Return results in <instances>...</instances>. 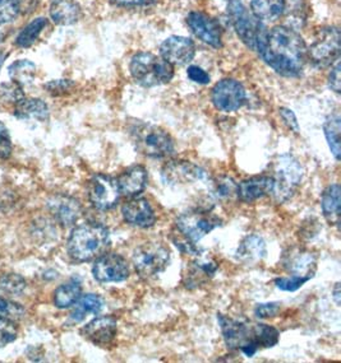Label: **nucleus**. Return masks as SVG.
<instances>
[{
	"label": "nucleus",
	"instance_id": "45",
	"mask_svg": "<svg viewBox=\"0 0 341 363\" xmlns=\"http://www.w3.org/2000/svg\"><path fill=\"white\" fill-rule=\"evenodd\" d=\"M280 115L285 121V124L291 128L293 132L299 133V124H298L297 116L289 108L281 107L280 108Z\"/></svg>",
	"mask_w": 341,
	"mask_h": 363
},
{
	"label": "nucleus",
	"instance_id": "25",
	"mask_svg": "<svg viewBox=\"0 0 341 363\" xmlns=\"http://www.w3.org/2000/svg\"><path fill=\"white\" fill-rule=\"evenodd\" d=\"M266 254L267 249L265 240L259 235H248L247 238H243L237 251L238 259L246 263L259 262L265 257Z\"/></svg>",
	"mask_w": 341,
	"mask_h": 363
},
{
	"label": "nucleus",
	"instance_id": "32",
	"mask_svg": "<svg viewBox=\"0 0 341 363\" xmlns=\"http://www.w3.org/2000/svg\"><path fill=\"white\" fill-rule=\"evenodd\" d=\"M46 25H48V19H33L31 23H28L22 31L19 32L18 36L16 38V45L18 48H30L38 40Z\"/></svg>",
	"mask_w": 341,
	"mask_h": 363
},
{
	"label": "nucleus",
	"instance_id": "5",
	"mask_svg": "<svg viewBox=\"0 0 341 363\" xmlns=\"http://www.w3.org/2000/svg\"><path fill=\"white\" fill-rule=\"evenodd\" d=\"M129 72L133 79L142 87L166 84L174 77V67L151 52L136 54L129 64Z\"/></svg>",
	"mask_w": 341,
	"mask_h": 363
},
{
	"label": "nucleus",
	"instance_id": "21",
	"mask_svg": "<svg viewBox=\"0 0 341 363\" xmlns=\"http://www.w3.org/2000/svg\"><path fill=\"white\" fill-rule=\"evenodd\" d=\"M219 269L217 264L214 260H195L187 267L183 276V284L185 289H195L202 287L211 281L216 272Z\"/></svg>",
	"mask_w": 341,
	"mask_h": 363
},
{
	"label": "nucleus",
	"instance_id": "34",
	"mask_svg": "<svg viewBox=\"0 0 341 363\" xmlns=\"http://www.w3.org/2000/svg\"><path fill=\"white\" fill-rule=\"evenodd\" d=\"M25 99L22 86L17 82H9V83H3L0 86V101L4 104L16 106L19 101Z\"/></svg>",
	"mask_w": 341,
	"mask_h": 363
},
{
	"label": "nucleus",
	"instance_id": "10",
	"mask_svg": "<svg viewBox=\"0 0 341 363\" xmlns=\"http://www.w3.org/2000/svg\"><path fill=\"white\" fill-rule=\"evenodd\" d=\"M178 231L190 242L196 244L202 240L210 232L214 231L222 225V219L210 213L207 209L190 211L187 213L180 214L177 218Z\"/></svg>",
	"mask_w": 341,
	"mask_h": 363
},
{
	"label": "nucleus",
	"instance_id": "18",
	"mask_svg": "<svg viewBox=\"0 0 341 363\" xmlns=\"http://www.w3.org/2000/svg\"><path fill=\"white\" fill-rule=\"evenodd\" d=\"M48 209L58 223L64 227L75 225L82 213V207L80 201L72 196L63 194L51 196L48 201Z\"/></svg>",
	"mask_w": 341,
	"mask_h": 363
},
{
	"label": "nucleus",
	"instance_id": "16",
	"mask_svg": "<svg viewBox=\"0 0 341 363\" xmlns=\"http://www.w3.org/2000/svg\"><path fill=\"white\" fill-rule=\"evenodd\" d=\"M283 265L291 277H299L310 281L316 273L317 255L313 251L307 249L293 247L285 252Z\"/></svg>",
	"mask_w": 341,
	"mask_h": 363
},
{
	"label": "nucleus",
	"instance_id": "11",
	"mask_svg": "<svg viewBox=\"0 0 341 363\" xmlns=\"http://www.w3.org/2000/svg\"><path fill=\"white\" fill-rule=\"evenodd\" d=\"M89 199L94 207L100 211L113 209L119 201L118 182L112 176L97 174L92 176L87 185Z\"/></svg>",
	"mask_w": 341,
	"mask_h": 363
},
{
	"label": "nucleus",
	"instance_id": "29",
	"mask_svg": "<svg viewBox=\"0 0 341 363\" xmlns=\"http://www.w3.org/2000/svg\"><path fill=\"white\" fill-rule=\"evenodd\" d=\"M73 306L75 308L70 313V321L77 324L86 319V316L90 313L96 315L100 313L102 308V300L97 294H85L78 298Z\"/></svg>",
	"mask_w": 341,
	"mask_h": 363
},
{
	"label": "nucleus",
	"instance_id": "43",
	"mask_svg": "<svg viewBox=\"0 0 341 363\" xmlns=\"http://www.w3.org/2000/svg\"><path fill=\"white\" fill-rule=\"evenodd\" d=\"M235 191H237V185L230 177L224 176L222 179H219V182L216 184V193L220 198L232 196L235 194Z\"/></svg>",
	"mask_w": 341,
	"mask_h": 363
},
{
	"label": "nucleus",
	"instance_id": "37",
	"mask_svg": "<svg viewBox=\"0 0 341 363\" xmlns=\"http://www.w3.org/2000/svg\"><path fill=\"white\" fill-rule=\"evenodd\" d=\"M18 335V329L13 320L0 316V348L11 345Z\"/></svg>",
	"mask_w": 341,
	"mask_h": 363
},
{
	"label": "nucleus",
	"instance_id": "46",
	"mask_svg": "<svg viewBox=\"0 0 341 363\" xmlns=\"http://www.w3.org/2000/svg\"><path fill=\"white\" fill-rule=\"evenodd\" d=\"M158 0H112L114 6L123 8H137V6H148L155 4Z\"/></svg>",
	"mask_w": 341,
	"mask_h": 363
},
{
	"label": "nucleus",
	"instance_id": "44",
	"mask_svg": "<svg viewBox=\"0 0 341 363\" xmlns=\"http://www.w3.org/2000/svg\"><path fill=\"white\" fill-rule=\"evenodd\" d=\"M187 75L190 81L198 83V84H207L210 83V75L200 67L197 65H190L187 70Z\"/></svg>",
	"mask_w": 341,
	"mask_h": 363
},
{
	"label": "nucleus",
	"instance_id": "47",
	"mask_svg": "<svg viewBox=\"0 0 341 363\" xmlns=\"http://www.w3.org/2000/svg\"><path fill=\"white\" fill-rule=\"evenodd\" d=\"M329 86L335 94H340V63L336 62L335 67L329 75Z\"/></svg>",
	"mask_w": 341,
	"mask_h": 363
},
{
	"label": "nucleus",
	"instance_id": "26",
	"mask_svg": "<svg viewBox=\"0 0 341 363\" xmlns=\"http://www.w3.org/2000/svg\"><path fill=\"white\" fill-rule=\"evenodd\" d=\"M341 189L339 184H332L323 191L321 199L323 216L331 225H339L340 223Z\"/></svg>",
	"mask_w": 341,
	"mask_h": 363
},
{
	"label": "nucleus",
	"instance_id": "49",
	"mask_svg": "<svg viewBox=\"0 0 341 363\" xmlns=\"http://www.w3.org/2000/svg\"><path fill=\"white\" fill-rule=\"evenodd\" d=\"M334 300L336 305L340 306V283H336L335 289H334Z\"/></svg>",
	"mask_w": 341,
	"mask_h": 363
},
{
	"label": "nucleus",
	"instance_id": "13",
	"mask_svg": "<svg viewBox=\"0 0 341 363\" xmlns=\"http://www.w3.org/2000/svg\"><path fill=\"white\" fill-rule=\"evenodd\" d=\"M92 274L97 282L118 283L129 277V268L124 257L119 254H104L96 259Z\"/></svg>",
	"mask_w": 341,
	"mask_h": 363
},
{
	"label": "nucleus",
	"instance_id": "7",
	"mask_svg": "<svg viewBox=\"0 0 341 363\" xmlns=\"http://www.w3.org/2000/svg\"><path fill=\"white\" fill-rule=\"evenodd\" d=\"M134 269L142 278H151L164 272L170 262V251L163 244L146 242L133 252Z\"/></svg>",
	"mask_w": 341,
	"mask_h": 363
},
{
	"label": "nucleus",
	"instance_id": "33",
	"mask_svg": "<svg viewBox=\"0 0 341 363\" xmlns=\"http://www.w3.org/2000/svg\"><path fill=\"white\" fill-rule=\"evenodd\" d=\"M36 73L35 64L28 60H17L9 67V75L12 77L13 81L17 82L21 86L23 83H28L33 79Z\"/></svg>",
	"mask_w": 341,
	"mask_h": 363
},
{
	"label": "nucleus",
	"instance_id": "31",
	"mask_svg": "<svg viewBox=\"0 0 341 363\" xmlns=\"http://www.w3.org/2000/svg\"><path fill=\"white\" fill-rule=\"evenodd\" d=\"M323 132H325V137L328 139L332 156L335 157L336 161H339L340 160L341 132V119L339 113L330 115L323 124Z\"/></svg>",
	"mask_w": 341,
	"mask_h": 363
},
{
	"label": "nucleus",
	"instance_id": "41",
	"mask_svg": "<svg viewBox=\"0 0 341 363\" xmlns=\"http://www.w3.org/2000/svg\"><path fill=\"white\" fill-rule=\"evenodd\" d=\"M280 311V303L278 302H269V303H259L254 308V315L259 319H270L275 318Z\"/></svg>",
	"mask_w": 341,
	"mask_h": 363
},
{
	"label": "nucleus",
	"instance_id": "27",
	"mask_svg": "<svg viewBox=\"0 0 341 363\" xmlns=\"http://www.w3.org/2000/svg\"><path fill=\"white\" fill-rule=\"evenodd\" d=\"M14 115L21 120L45 121L49 119V108L43 100L23 99L14 106Z\"/></svg>",
	"mask_w": 341,
	"mask_h": 363
},
{
	"label": "nucleus",
	"instance_id": "42",
	"mask_svg": "<svg viewBox=\"0 0 341 363\" xmlns=\"http://www.w3.org/2000/svg\"><path fill=\"white\" fill-rule=\"evenodd\" d=\"M75 83L72 81H67V79H60V81H51L45 84V89L53 94V96H60V94H67L70 92V89L73 88Z\"/></svg>",
	"mask_w": 341,
	"mask_h": 363
},
{
	"label": "nucleus",
	"instance_id": "2",
	"mask_svg": "<svg viewBox=\"0 0 341 363\" xmlns=\"http://www.w3.org/2000/svg\"><path fill=\"white\" fill-rule=\"evenodd\" d=\"M222 337L229 350L240 351L247 357H253L259 348H272L280 340V333L274 326L253 324L246 320H234L217 315Z\"/></svg>",
	"mask_w": 341,
	"mask_h": 363
},
{
	"label": "nucleus",
	"instance_id": "50",
	"mask_svg": "<svg viewBox=\"0 0 341 363\" xmlns=\"http://www.w3.org/2000/svg\"><path fill=\"white\" fill-rule=\"evenodd\" d=\"M6 54L4 52V51L0 50V68H1V65L4 64V62H6Z\"/></svg>",
	"mask_w": 341,
	"mask_h": 363
},
{
	"label": "nucleus",
	"instance_id": "9",
	"mask_svg": "<svg viewBox=\"0 0 341 363\" xmlns=\"http://www.w3.org/2000/svg\"><path fill=\"white\" fill-rule=\"evenodd\" d=\"M229 14L233 22L234 30L240 40L249 49L257 50L259 40L265 32L259 19L247 11L240 0H229Z\"/></svg>",
	"mask_w": 341,
	"mask_h": 363
},
{
	"label": "nucleus",
	"instance_id": "6",
	"mask_svg": "<svg viewBox=\"0 0 341 363\" xmlns=\"http://www.w3.org/2000/svg\"><path fill=\"white\" fill-rule=\"evenodd\" d=\"M303 169L291 155H283L278 158L271 194L278 203L288 201L296 193L302 182Z\"/></svg>",
	"mask_w": 341,
	"mask_h": 363
},
{
	"label": "nucleus",
	"instance_id": "15",
	"mask_svg": "<svg viewBox=\"0 0 341 363\" xmlns=\"http://www.w3.org/2000/svg\"><path fill=\"white\" fill-rule=\"evenodd\" d=\"M187 25L193 32L197 38H200L205 44L210 45L215 49L222 46V27L211 18L207 14L202 12H190L187 17Z\"/></svg>",
	"mask_w": 341,
	"mask_h": 363
},
{
	"label": "nucleus",
	"instance_id": "30",
	"mask_svg": "<svg viewBox=\"0 0 341 363\" xmlns=\"http://www.w3.org/2000/svg\"><path fill=\"white\" fill-rule=\"evenodd\" d=\"M82 294L81 282L77 279H72L63 286L57 289L54 294V305L58 308H68L76 303Z\"/></svg>",
	"mask_w": 341,
	"mask_h": 363
},
{
	"label": "nucleus",
	"instance_id": "3",
	"mask_svg": "<svg viewBox=\"0 0 341 363\" xmlns=\"http://www.w3.org/2000/svg\"><path fill=\"white\" fill-rule=\"evenodd\" d=\"M110 246V235L107 227L99 223H85L70 233L67 250L78 263H86L104 255Z\"/></svg>",
	"mask_w": 341,
	"mask_h": 363
},
{
	"label": "nucleus",
	"instance_id": "24",
	"mask_svg": "<svg viewBox=\"0 0 341 363\" xmlns=\"http://www.w3.org/2000/svg\"><path fill=\"white\" fill-rule=\"evenodd\" d=\"M50 17L57 25H75L82 17V8L76 0H53Z\"/></svg>",
	"mask_w": 341,
	"mask_h": 363
},
{
	"label": "nucleus",
	"instance_id": "8",
	"mask_svg": "<svg viewBox=\"0 0 341 363\" xmlns=\"http://www.w3.org/2000/svg\"><path fill=\"white\" fill-rule=\"evenodd\" d=\"M340 54V31L337 27H326L318 31L307 49V57L318 68H326L337 62Z\"/></svg>",
	"mask_w": 341,
	"mask_h": 363
},
{
	"label": "nucleus",
	"instance_id": "40",
	"mask_svg": "<svg viewBox=\"0 0 341 363\" xmlns=\"http://www.w3.org/2000/svg\"><path fill=\"white\" fill-rule=\"evenodd\" d=\"M12 155V139L6 126L0 121V158L6 160Z\"/></svg>",
	"mask_w": 341,
	"mask_h": 363
},
{
	"label": "nucleus",
	"instance_id": "22",
	"mask_svg": "<svg viewBox=\"0 0 341 363\" xmlns=\"http://www.w3.org/2000/svg\"><path fill=\"white\" fill-rule=\"evenodd\" d=\"M272 186L274 180L270 176H256L237 185L235 194L239 198L240 201L252 203L266 195L271 194Z\"/></svg>",
	"mask_w": 341,
	"mask_h": 363
},
{
	"label": "nucleus",
	"instance_id": "48",
	"mask_svg": "<svg viewBox=\"0 0 341 363\" xmlns=\"http://www.w3.org/2000/svg\"><path fill=\"white\" fill-rule=\"evenodd\" d=\"M18 6L19 13L31 12L32 8L36 4V0H16Z\"/></svg>",
	"mask_w": 341,
	"mask_h": 363
},
{
	"label": "nucleus",
	"instance_id": "14",
	"mask_svg": "<svg viewBox=\"0 0 341 363\" xmlns=\"http://www.w3.org/2000/svg\"><path fill=\"white\" fill-rule=\"evenodd\" d=\"M163 182L166 185H187L192 182H209V174L200 166L184 161L169 162L161 171Z\"/></svg>",
	"mask_w": 341,
	"mask_h": 363
},
{
	"label": "nucleus",
	"instance_id": "12",
	"mask_svg": "<svg viewBox=\"0 0 341 363\" xmlns=\"http://www.w3.org/2000/svg\"><path fill=\"white\" fill-rule=\"evenodd\" d=\"M211 99L217 110L222 113H234L244 106L247 102L246 89L235 79H222L212 88Z\"/></svg>",
	"mask_w": 341,
	"mask_h": 363
},
{
	"label": "nucleus",
	"instance_id": "1",
	"mask_svg": "<svg viewBox=\"0 0 341 363\" xmlns=\"http://www.w3.org/2000/svg\"><path fill=\"white\" fill-rule=\"evenodd\" d=\"M256 51L270 68L288 78L302 74L307 60V46L303 38L284 26L264 32Z\"/></svg>",
	"mask_w": 341,
	"mask_h": 363
},
{
	"label": "nucleus",
	"instance_id": "17",
	"mask_svg": "<svg viewBox=\"0 0 341 363\" xmlns=\"http://www.w3.org/2000/svg\"><path fill=\"white\" fill-rule=\"evenodd\" d=\"M160 55L173 67L185 65L196 55V45L190 38L170 36L160 46Z\"/></svg>",
	"mask_w": 341,
	"mask_h": 363
},
{
	"label": "nucleus",
	"instance_id": "28",
	"mask_svg": "<svg viewBox=\"0 0 341 363\" xmlns=\"http://www.w3.org/2000/svg\"><path fill=\"white\" fill-rule=\"evenodd\" d=\"M252 14L259 21L274 22L284 14L286 9L285 0H251Z\"/></svg>",
	"mask_w": 341,
	"mask_h": 363
},
{
	"label": "nucleus",
	"instance_id": "20",
	"mask_svg": "<svg viewBox=\"0 0 341 363\" xmlns=\"http://www.w3.org/2000/svg\"><path fill=\"white\" fill-rule=\"evenodd\" d=\"M121 216L128 225L148 228L155 225L156 216L146 199H133L121 207Z\"/></svg>",
	"mask_w": 341,
	"mask_h": 363
},
{
	"label": "nucleus",
	"instance_id": "36",
	"mask_svg": "<svg viewBox=\"0 0 341 363\" xmlns=\"http://www.w3.org/2000/svg\"><path fill=\"white\" fill-rule=\"evenodd\" d=\"M23 315H25V308L19 303L4 298V297H0V316L1 318L16 321V320L22 319Z\"/></svg>",
	"mask_w": 341,
	"mask_h": 363
},
{
	"label": "nucleus",
	"instance_id": "38",
	"mask_svg": "<svg viewBox=\"0 0 341 363\" xmlns=\"http://www.w3.org/2000/svg\"><path fill=\"white\" fill-rule=\"evenodd\" d=\"M19 9L16 0H0V25L13 22L18 17Z\"/></svg>",
	"mask_w": 341,
	"mask_h": 363
},
{
	"label": "nucleus",
	"instance_id": "35",
	"mask_svg": "<svg viewBox=\"0 0 341 363\" xmlns=\"http://www.w3.org/2000/svg\"><path fill=\"white\" fill-rule=\"evenodd\" d=\"M0 289L9 294H21L26 289V281L14 273L0 277Z\"/></svg>",
	"mask_w": 341,
	"mask_h": 363
},
{
	"label": "nucleus",
	"instance_id": "23",
	"mask_svg": "<svg viewBox=\"0 0 341 363\" xmlns=\"http://www.w3.org/2000/svg\"><path fill=\"white\" fill-rule=\"evenodd\" d=\"M120 194L136 196L145 190L147 185V171L142 166H133L124 171L117 180Z\"/></svg>",
	"mask_w": 341,
	"mask_h": 363
},
{
	"label": "nucleus",
	"instance_id": "19",
	"mask_svg": "<svg viewBox=\"0 0 341 363\" xmlns=\"http://www.w3.org/2000/svg\"><path fill=\"white\" fill-rule=\"evenodd\" d=\"M82 335L91 343L100 347L109 345L117 335V320L113 316H100L90 321L82 329Z\"/></svg>",
	"mask_w": 341,
	"mask_h": 363
},
{
	"label": "nucleus",
	"instance_id": "39",
	"mask_svg": "<svg viewBox=\"0 0 341 363\" xmlns=\"http://www.w3.org/2000/svg\"><path fill=\"white\" fill-rule=\"evenodd\" d=\"M308 281L304 278H299V277H281V278H276L275 279V284L278 289L281 291H286V292H296L301 287H303L304 283Z\"/></svg>",
	"mask_w": 341,
	"mask_h": 363
},
{
	"label": "nucleus",
	"instance_id": "4",
	"mask_svg": "<svg viewBox=\"0 0 341 363\" xmlns=\"http://www.w3.org/2000/svg\"><path fill=\"white\" fill-rule=\"evenodd\" d=\"M129 134L136 150L144 156L165 158L174 152V142L170 134L160 126L136 121L129 128Z\"/></svg>",
	"mask_w": 341,
	"mask_h": 363
}]
</instances>
